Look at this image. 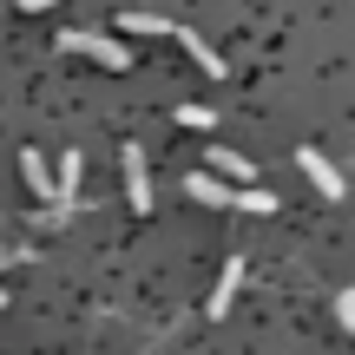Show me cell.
<instances>
[{
    "label": "cell",
    "instance_id": "7",
    "mask_svg": "<svg viewBox=\"0 0 355 355\" xmlns=\"http://www.w3.org/2000/svg\"><path fill=\"white\" fill-rule=\"evenodd\" d=\"M211 171H217V178H230V184H250V158L230 152V145H211Z\"/></svg>",
    "mask_w": 355,
    "mask_h": 355
},
{
    "label": "cell",
    "instance_id": "14",
    "mask_svg": "<svg viewBox=\"0 0 355 355\" xmlns=\"http://www.w3.org/2000/svg\"><path fill=\"white\" fill-rule=\"evenodd\" d=\"M20 7H26V13H40V7H53V0H20Z\"/></svg>",
    "mask_w": 355,
    "mask_h": 355
},
{
    "label": "cell",
    "instance_id": "6",
    "mask_svg": "<svg viewBox=\"0 0 355 355\" xmlns=\"http://www.w3.org/2000/svg\"><path fill=\"white\" fill-rule=\"evenodd\" d=\"M79 171H86V158H79V152H66V158H60V171H53V184H60V198H53V217H60L66 204L79 198Z\"/></svg>",
    "mask_w": 355,
    "mask_h": 355
},
{
    "label": "cell",
    "instance_id": "12",
    "mask_svg": "<svg viewBox=\"0 0 355 355\" xmlns=\"http://www.w3.org/2000/svg\"><path fill=\"white\" fill-rule=\"evenodd\" d=\"M211 105H178V125H191V132H211Z\"/></svg>",
    "mask_w": 355,
    "mask_h": 355
},
{
    "label": "cell",
    "instance_id": "13",
    "mask_svg": "<svg viewBox=\"0 0 355 355\" xmlns=\"http://www.w3.org/2000/svg\"><path fill=\"white\" fill-rule=\"evenodd\" d=\"M336 322H343V329L355 336V290H343V296H336Z\"/></svg>",
    "mask_w": 355,
    "mask_h": 355
},
{
    "label": "cell",
    "instance_id": "16",
    "mask_svg": "<svg viewBox=\"0 0 355 355\" xmlns=\"http://www.w3.org/2000/svg\"><path fill=\"white\" fill-rule=\"evenodd\" d=\"M0 303H7V296H0Z\"/></svg>",
    "mask_w": 355,
    "mask_h": 355
},
{
    "label": "cell",
    "instance_id": "5",
    "mask_svg": "<svg viewBox=\"0 0 355 355\" xmlns=\"http://www.w3.org/2000/svg\"><path fill=\"white\" fill-rule=\"evenodd\" d=\"M237 290H243V257H230L224 263V277H217V290H211V316H230V303H237Z\"/></svg>",
    "mask_w": 355,
    "mask_h": 355
},
{
    "label": "cell",
    "instance_id": "8",
    "mask_svg": "<svg viewBox=\"0 0 355 355\" xmlns=\"http://www.w3.org/2000/svg\"><path fill=\"white\" fill-rule=\"evenodd\" d=\"M20 171H26V184H33V198H60V184H53V171H46V158L40 152H20Z\"/></svg>",
    "mask_w": 355,
    "mask_h": 355
},
{
    "label": "cell",
    "instance_id": "1",
    "mask_svg": "<svg viewBox=\"0 0 355 355\" xmlns=\"http://www.w3.org/2000/svg\"><path fill=\"white\" fill-rule=\"evenodd\" d=\"M60 46H66V53H86V60L112 66V73H125V66H132V46H119V40L92 33V26H73V33H60Z\"/></svg>",
    "mask_w": 355,
    "mask_h": 355
},
{
    "label": "cell",
    "instance_id": "11",
    "mask_svg": "<svg viewBox=\"0 0 355 355\" xmlns=\"http://www.w3.org/2000/svg\"><path fill=\"white\" fill-rule=\"evenodd\" d=\"M119 26H125V33H171V20H165V13H125Z\"/></svg>",
    "mask_w": 355,
    "mask_h": 355
},
{
    "label": "cell",
    "instance_id": "2",
    "mask_svg": "<svg viewBox=\"0 0 355 355\" xmlns=\"http://www.w3.org/2000/svg\"><path fill=\"white\" fill-rule=\"evenodd\" d=\"M184 198L211 204V211H237V191H230V178H217V171H191L184 178Z\"/></svg>",
    "mask_w": 355,
    "mask_h": 355
},
{
    "label": "cell",
    "instance_id": "15",
    "mask_svg": "<svg viewBox=\"0 0 355 355\" xmlns=\"http://www.w3.org/2000/svg\"><path fill=\"white\" fill-rule=\"evenodd\" d=\"M0 263H7V250H0Z\"/></svg>",
    "mask_w": 355,
    "mask_h": 355
},
{
    "label": "cell",
    "instance_id": "3",
    "mask_svg": "<svg viewBox=\"0 0 355 355\" xmlns=\"http://www.w3.org/2000/svg\"><path fill=\"white\" fill-rule=\"evenodd\" d=\"M125 204L132 211H152V165H145L139 145H125Z\"/></svg>",
    "mask_w": 355,
    "mask_h": 355
},
{
    "label": "cell",
    "instance_id": "10",
    "mask_svg": "<svg viewBox=\"0 0 355 355\" xmlns=\"http://www.w3.org/2000/svg\"><path fill=\"white\" fill-rule=\"evenodd\" d=\"M237 211H250V217H270V211H277V198H270V191H257V184H237Z\"/></svg>",
    "mask_w": 355,
    "mask_h": 355
},
{
    "label": "cell",
    "instance_id": "9",
    "mask_svg": "<svg viewBox=\"0 0 355 355\" xmlns=\"http://www.w3.org/2000/svg\"><path fill=\"white\" fill-rule=\"evenodd\" d=\"M171 40H178V46H184V53H191V60H198V66H204V73H211V79H217V73H224V60H217V53H211V46H204V40H198V33H191V26H171Z\"/></svg>",
    "mask_w": 355,
    "mask_h": 355
},
{
    "label": "cell",
    "instance_id": "4",
    "mask_svg": "<svg viewBox=\"0 0 355 355\" xmlns=\"http://www.w3.org/2000/svg\"><path fill=\"white\" fill-rule=\"evenodd\" d=\"M296 165H303V178H309V184H316V191H322L329 204L343 198V171H336V165H329L322 152H296Z\"/></svg>",
    "mask_w": 355,
    "mask_h": 355
}]
</instances>
